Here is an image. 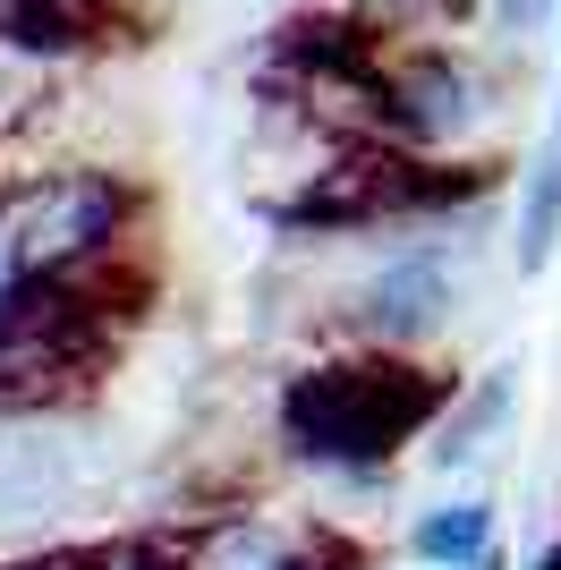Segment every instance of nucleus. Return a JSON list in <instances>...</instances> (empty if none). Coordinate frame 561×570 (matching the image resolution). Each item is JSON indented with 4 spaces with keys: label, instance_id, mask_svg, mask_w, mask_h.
Masks as SVG:
<instances>
[{
    "label": "nucleus",
    "instance_id": "obj_3",
    "mask_svg": "<svg viewBox=\"0 0 561 570\" xmlns=\"http://www.w3.org/2000/svg\"><path fill=\"white\" fill-rule=\"evenodd\" d=\"M137 222V188L111 170H60L9 205V264L18 282H69L77 264L111 256Z\"/></svg>",
    "mask_w": 561,
    "mask_h": 570
},
{
    "label": "nucleus",
    "instance_id": "obj_12",
    "mask_svg": "<svg viewBox=\"0 0 561 570\" xmlns=\"http://www.w3.org/2000/svg\"><path fill=\"white\" fill-rule=\"evenodd\" d=\"M280 570H324V562H315V553H289V562H280Z\"/></svg>",
    "mask_w": 561,
    "mask_h": 570
},
{
    "label": "nucleus",
    "instance_id": "obj_14",
    "mask_svg": "<svg viewBox=\"0 0 561 570\" xmlns=\"http://www.w3.org/2000/svg\"><path fill=\"white\" fill-rule=\"evenodd\" d=\"M476 570H502V553H485V562H476Z\"/></svg>",
    "mask_w": 561,
    "mask_h": 570
},
{
    "label": "nucleus",
    "instance_id": "obj_10",
    "mask_svg": "<svg viewBox=\"0 0 561 570\" xmlns=\"http://www.w3.org/2000/svg\"><path fill=\"white\" fill-rule=\"evenodd\" d=\"M544 18H553V0H502V26H511V35H537Z\"/></svg>",
    "mask_w": 561,
    "mask_h": 570
},
{
    "label": "nucleus",
    "instance_id": "obj_9",
    "mask_svg": "<svg viewBox=\"0 0 561 570\" xmlns=\"http://www.w3.org/2000/svg\"><path fill=\"white\" fill-rule=\"evenodd\" d=\"M350 9V26H366V35H434V26H451L468 9V0H341Z\"/></svg>",
    "mask_w": 561,
    "mask_h": 570
},
{
    "label": "nucleus",
    "instance_id": "obj_5",
    "mask_svg": "<svg viewBox=\"0 0 561 570\" xmlns=\"http://www.w3.org/2000/svg\"><path fill=\"white\" fill-rule=\"evenodd\" d=\"M476 119V77L443 51H417V60H392V137L409 145H451Z\"/></svg>",
    "mask_w": 561,
    "mask_h": 570
},
{
    "label": "nucleus",
    "instance_id": "obj_8",
    "mask_svg": "<svg viewBox=\"0 0 561 570\" xmlns=\"http://www.w3.org/2000/svg\"><path fill=\"white\" fill-rule=\"evenodd\" d=\"M409 546H417V562L476 570V562L493 553V511H485V502H451V511H425Z\"/></svg>",
    "mask_w": 561,
    "mask_h": 570
},
{
    "label": "nucleus",
    "instance_id": "obj_1",
    "mask_svg": "<svg viewBox=\"0 0 561 570\" xmlns=\"http://www.w3.org/2000/svg\"><path fill=\"white\" fill-rule=\"evenodd\" d=\"M451 409V375L417 366V357H332V366H306L280 392V434L298 443L306 460L324 469H383L417 443L434 417Z\"/></svg>",
    "mask_w": 561,
    "mask_h": 570
},
{
    "label": "nucleus",
    "instance_id": "obj_6",
    "mask_svg": "<svg viewBox=\"0 0 561 570\" xmlns=\"http://www.w3.org/2000/svg\"><path fill=\"white\" fill-rule=\"evenodd\" d=\"M443 307H451V282H443V264H434V256H400V264H383V273L357 289V324H366L374 341L434 333Z\"/></svg>",
    "mask_w": 561,
    "mask_h": 570
},
{
    "label": "nucleus",
    "instance_id": "obj_2",
    "mask_svg": "<svg viewBox=\"0 0 561 570\" xmlns=\"http://www.w3.org/2000/svg\"><path fill=\"white\" fill-rule=\"evenodd\" d=\"M493 170L485 163H409V154H341V163L306 170L289 196H273V222L280 230H357V222H383V214H434V205H468L485 196Z\"/></svg>",
    "mask_w": 561,
    "mask_h": 570
},
{
    "label": "nucleus",
    "instance_id": "obj_11",
    "mask_svg": "<svg viewBox=\"0 0 561 570\" xmlns=\"http://www.w3.org/2000/svg\"><path fill=\"white\" fill-rule=\"evenodd\" d=\"M18 570H94V553H51V562H18Z\"/></svg>",
    "mask_w": 561,
    "mask_h": 570
},
{
    "label": "nucleus",
    "instance_id": "obj_7",
    "mask_svg": "<svg viewBox=\"0 0 561 570\" xmlns=\"http://www.w3.org/2000/svg\"><path fill=\"white\" fill-rule=\"evenodd\" d=\"M553 247H561V111L528 163V188H519V273H544Z\"/></svg>",
    "mask_w": 561,
    "mask_h": 570
},
{
    "label": "nucleus",
    "instance_id": "obj_4",
    "mask_svg": "<svg viewBox=\"0 0 561 570\" xmlns=\"http://www.w3.org/2000/svg\"><path fill=\"white\" fill-rule=\"evenodd\" d=\"M94 357H102V298L77 289V273L0 289V401H43Z\"/></svg>",
    "mask_w": 561,
    "mask_h": 570
},
{
    "label": "nucleus",
    "instance_id": "obj_13",
    "mask_svg": "<svg viewBox=\"0 0 561 570\" xmlns=\"http://www.w3.org/2000/svg\"><path fill=\"white\" fill-rule=\"evenodd\" d=\"M537 570H561V546H544V562H537Z\"/></svg>",
    "mask_w": 561,
    "mask_h": 570
}]
</instances>
